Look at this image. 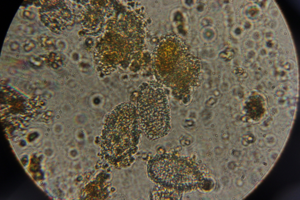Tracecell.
Instances as JSON below:
<instances>
[{
    "mask_svg": "<svg viewBox=\"0 0 300 200\" xmlns=\"http://www.w3.org/2000/svg\"><path fill=\"white\" fill-rule=\"evenodd\" d=\"M141 131L136 106L118 105L105 121L100 140L102 154L111 164L125 165L136 151Z\"/></svg>",
    "mask_w": 300,
    "mask_h": 200,
    "instance_id": "6da1fadb",
    "label": "cell"
},
{
    "mask_svg": "<svg viewBox=\"0 0 300 200\" xmlns=\"http://www.w3.org/2000/svg\"><path fill=\"white\" fill-rule=\"evenodd\" d=\"M136 108L141 130L149 139L155 140L169 133L170 109L163 85L153 80L142 83L138 88Z\"/></svg>",
    "mask_w": 300,
    "mask_h": 200,
    "instance_id": "7a4b0ae2",
    "label": "cell"
},
{
    "mask_svg": "<svg viewBox=\"0 0 300 200\" xmlns=\"http://www.w3.org/2000/svg\"><path fill=\"white\" fill-rule=\"evenodd\" d=\"M186 48L179 40L162 38L153 52L151 65L157 81L162 85L177 89L184 77V58Z\"/></svg>",
    "mask_w": 300,
    "mask_h": 200,
    "instance_id": "3957f363",
    "label": "cell"
},
{
    "mask_svg": "<svg viewBox=\"0 0 300 200\" xmlns=\"http://www.w3.org/2000/svg\"><path fill=\"white\" fill-rule=\"evenodd\" d=\"M178 159L172 154H158L150 161L149 174L154 182L161 185L173 187L179 180Z\"/></svg>",
    "mask_w": 300,
    "mask_h": 200,
    "instance_id": "277c9868",
    "label": "cell"
},
{
    "mask_svg": "<svg viewBox=\"0 0 300 200\" xmlns=\"http://www.w3.org/2000/svg\"><path fill=\"white\" fill-rule=\"evenodd\" d=\"M154 189L152 193L153 199H172V187L162 185Z\"/></svg>",
    "mask_w": 300,
    "mask_h": 200,
    "instance_id": "5b68a950",
    "label": "cell"
},
{
    "mask_svg": "<svg viewBox=\"0 0 300 200\" xmlns=\"http://www.w3.org/2000/svg\"><path fill=\"white\" fill-rule=\"evenodd\" d=\"M236 33L238 34H240L241 33V30L240 29L238 28L237 29H236Z\"/></svg>",
    "mask_w": 300,
    "mask_h": 200,
    "instance_id": "8992f818",
    "label": "cell"
}]
</instances>
